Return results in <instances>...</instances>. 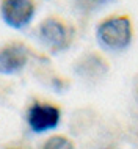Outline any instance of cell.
<instances>
[{
	"mask_svg": "<svg viewBox=\"0 0 138 149\" xmlns=\"http://www.w3.org/2000/svg\"><path fill=\"white\" fill-rule=\"evenodd\" d=\"M135 36L133 19L129 13H112L96 25V41L104 50L123 52L130 47Z\"/></svg>",
	"mask_w": 138,
	"mask_h": 149,
	"instance_id": "obj_1",
	"label": "cell"
},
{
	"mask_svg": "<svg viewBox=\"0 0 138 149\" xmlns=\"http://www.w3.org/2000/svg\"><path fill=\"white\" fill-rule=\"evenodd\" d=\"M36 38L50 54H61L72 46L75 39V29L66 19L52 14L38 24Z\"/></svg>",
	"mask_w": 138,
	"mask_h": 149,
	"instance_id": "obj_2",
	"label": "cell"
},
{
	"mask_svg": "<svg viewBox=\"0 0 138 149\" xmlns=\"http://www.w3.org/2000/svg\"><path fill=\"white\" fill-rule=\"evenodd\" d=\"M112 64L99 50H86L75 58L72 71L80 80L86 83H99L108 75Z\"/></svg>",
	"mask_w": 138,
	"mask_h": 149,
	"instance_id": "obj_3",
	"label": "cell"
},
{
	"mask_svg": "<svg viewBox=\"0 0 138 149\" xmlns=\"http://www.w3.org/2000/svg\"><path fill=\"white\" fill-rule=\"evenodd\" d=\"M25 119L33 134H46L58 127L61 121V108L54 102L35 100L27 108Z\"/></svg>",
	"mask_w": 138,
	"mask_h": 149,
	"instance_id": "obj_4",
	"label": "cell"
},
{
	"mask_svg": "<svg viewBox=\"0 0 138 149\" xmlns=\"http://www.w3.org/2000/svg\"><path fill=\"white\" fill-rule=\"evenodd\" d=\"M36 16L35 0H0V17L13 30H24Z\"/></svg>",
	"mask_w": 138,
	"mask_h": 149,
	"instance_id": "obj_5",
	"label": "cell"
},
{
	"mask_svg": "<svg viewBox=\"0 0 138 149\" xmlns=\"http://www.w3.org/2000/svg\"><path fill=\"white\" fill-rule=\"evenodd\" d=\"M31 50L22 41H10L0 46V74L14 75L27 68Z\"/></svg>",
	"mask_w": 138,
	"mask_h": 149,
	"instance_id": "obj_6",
	"label": "cell"
},
{
	"mask_svg": "<svg viewBox=\"0 0 138 149\" xmlns=\"http://www.w3.org/2000/svg\"><path fill=\"white\" fill-rule=\"evenodd\" d=\"M41 149H75V143L66 135L55 134L43 143Z\"/></svg>",
	"mask_w": 138,
	"mask_h": 149,
	"instance_id": "obj_7",
	"label": "cell"
},
{
	"mask_svg": "<svg viewBox=\"0 0 138 149\" xmlns=\"http://www.w3.org/2000/svg\"><path fill=\"white\" fill-rule=\"evenodd\" d=\"M113 0H72V5L79 13L82 14H91L99 11L100 8H104L105 5H108Z\"/></svg>",
	"mask_w": 138,
	"mask_h": 149,
	"instance_id": "obj_8",
	"label": "cell"
},
{
	"mask_svg": "<svg viewBox=\"0 0 138 149\" xmlns=\"http://www.w3.org/2000/svg\"><path fill=\"white\" fill-rule=\"evenodd\" d=\"M133 96H135V100L138 104V74L135 75V79H133Z\"/></svg>",
	"mask_w": 138,
	"mask_h": 149,
	"instance_id": "obj_9",
	"label": "cell"
},
{
	"mask_svg": "<svg viewBox=\"0 0 138 149\" xmlns=\"http://www.w3.org/2000/svg\"><path fill=\"white\" fill-rule=\"evenodd\" d=\"M8 149H24V148H8Z\"/></svg>",
	"mask_w": 138,
	"mask_h": 149,
	"instance_id": "obj_10",
	"label": "cell"
}]
</instances>
